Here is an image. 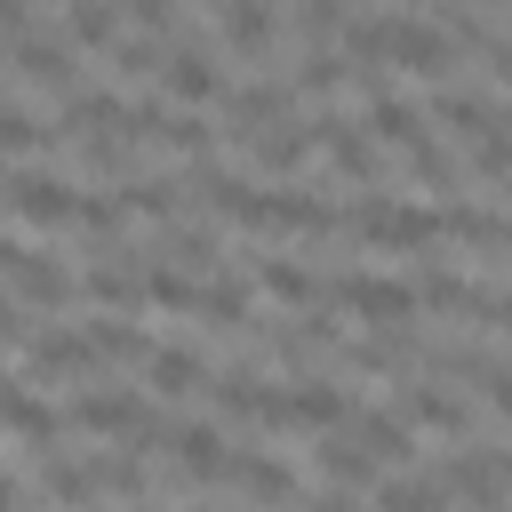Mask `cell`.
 Segmentation results:
<instances>
[{
    "instance_id": "1",
    "label": "cell",
    "mask_w": 512,
    "mask_h": 512,
    "mask_svg": "<svg viewBox=\"0 0 512 512\" xmlns=\"http://www.w3.org/2000/svg\"><path fill=\"white\" fill-rule=\"evenodd\" d=\"M344 224H352L368 248H432V240H440V208H400V200H384V192H360V200L344 208Z\"/></svg>"
},
{
    "instance_id": "2",
    "label": "cell",
    "mask_w": 512,
    "mask_h": 512,
    "mask_svg": "<svg viewBox=\"0 0 512 512\" xmlns=\"http://www.w3.org/2000/svg\"><path fill=\"white\" fill-rule=\"evenodd\" d=\"M8 216L40 224V232H64V224H80V192H72V176L16 168V176H8Z\"/></svg>"
},
{
    "instance_id": "3",
    "label": "cell",
    "mask_w": 512,
    "mask_h": 512,
    "mask_svg": "<svg viewBox=\"0 0 512 512\" xmlns=\"http://www.w3.org/2000/svg\"><path fill=\"white\" fill-rule=\"evenodd\" d=\"M328 296H336L344 312H360L368 328H408V320H416V288L376 280V272H344V280H328Z\"/></svg>"
},
{
    "instance_id": "4",
    "label": "cell",
    "mask_w": 512,
    "mask_h": 512,
    "mask_svg": "<svg viewBox=\"0 0 512 512\" xmlns=\"http://www.w3.org/2000/svg\"><path fill=\"white\" fill-rule=\"evenodd\" d=\"M440 480H448V496H464L472 512H504V496H512V464H504L496 448H464L456 464H440Z\"/></svg>"
},
{
    "instance_id": "5",
    "label": "cell",
    "mask_w": 512,
    "mask_h": 512,
    "mask_svg": "<svg viewBox=\"0 0 512 512\" xmlns=\"http://www.w3.org/2000/svg\"><path fill=\"white\" fill-rule=\"evenodd\" d=\"M288 104H296L288 80H248V88H232V104H224V136H232V144H256L264 128L288 120Z\"/></svg>"
},
{
    "instance_id": "6",
    "label": "cell",
    "mask_w": 512,
    "mask_h": 512,
    "mask_svg": "<svg viewBox=\"0 0 512 512\" xmlns=\"http://www.w3.org/2000/svg\"><path fill=\"white\" fill-rule=\"evenodd\" d=\"M216 416H232V424H288V392H272L256 368H224L216 376Z\"/></svg>"
},
{
    "instance_id": "7",
    "label": "cell",
    "mask_w": 512,
    "mask_h": 512,
    "mask_svg": "<svg viewBox=\"0 0 512 512\" xmlns=\"http://www.w3.org/2000/svg\"><path fill=\"white\" fill-rule=\"evenodd\" d=\"M392 64H400V72H424V80H448V72H456V48H448L440 24L392 16Z\"/></svg>"
},
{
    "instance_id": "8",
    "label": "cell",
    "mask_w": 512,
    "mask_h": 512,
    "mask_svg": "<svg viewBox=\"0 0 512 512\" xmlns=\"http://www.w3.org/2000/svg\"><path fill=\"white\" fill-rule=\"evenodd\" d=\"M160 88H168L176 104H192V112H200V104H208V96L224 88V72H216V56H208V48H192V40H176V48L160 56Z\"/></svg>"
},
{
    "instance_id": "9",
    "label": "cell",
    "mask_w": 512,
    "mask_h": 512,
    "mask_svg": "<svg viewBox=\"0 0 512 512\" xmlns=\"http://www.w3.org/2000/svg\"><path fill=\"white\" fill-rule=\"evenodd\" d=\"M96 256H104V264H88L80 288H88L104 312H136V304H144V264H136L128 248H96Z\"/></svg>"
},
{
    "instance_id": "10",
    "label": "cell",
    "mask_w": 512,
    "mask_h": 512,
    "mask_svg": "<svg viewBox=\"0 0 512 512\" xmlns=\"http://www.w3.org/2000/svg\"><path fill=\"white\" fill-rule=\"evenodd\" d=\"M312 136L328 144L336 176H352V184H368V176H376V136H368L360 120H344V112H320V120H312Z\"/></svg>"
},
{
    "instance_id": "11",
    "label": "cell",
    "mask_w": 512,
    "mask_h": 512,
    "mask_svg": "<svg viewBox=\"0 0 512 512\" xmlns=\"http://www.w3.org/2000/svg\"><path fill=\"white\" fill-rule=\"evenodd\" d=\"M288 424H304V432H336V424H352V392L328 384V376H296V384H288Z\"/></svg>"
},
{
    "instance_id": "12",
    "label": "cell",
    "mask_w": 512,
    "mask_h": 512,
    "mask_svg": "<svg viewBox=\"0 0 512 512\" xmlns=\"http://www.w3.org/2000/svg\"><path fill=\"white\" fill-rule=\"evenodd\" d=\"M224 480L248 496V504H296V480H288V464L280 456H256V448H240V456H224Z\"/></svg>"
},
{
    "instance_id": "13",
    "label": "cell",
    "mask_w": 512,
    "mask_h": 512,
    "mask_svg": "<svg viewBox=\"0 0 512 512\" xmlns=\"http://www.w3.org/2000/svg\"><path fill=\"white\" fill-rule=\"evenodd\" d=\"M160 448L176 456L184 480H224V432H216V424H168Z\"/></svg>"
},
{
    "instance_id": "14",
    "label": "cell",
    "mask_w": 512,
    "mask_h": 512,
    "mask_svg": "<svg viewBox=\"0 0 512 512\" xmlns=\"http://www.w3.org/2000/svg\"><path fill=\"white\" fill-rule=\"evenodd\" d=\"M272 32H280V24H272V0H224V8H216V40H224L232 56H264Z\"/></svg>"
},
{
    "instance_id": "15",
    "label": "cell",
    "mask_w": 512,
    "mask_h": 512,
    "mask_svg": "<svg viewBox=\"0 0 512 512\" xmlns=\"http://www.w3.org/2000/svg\"><path fill=\"white\" fill-rule=\"evenodd\" d=\"M8 288H16V304H64V296H80V280L56 264V256H16V272H8Z\"/></svg>"
},
{
    "instance_id": "16",
    "label": "cell",
    "mask_w": 512,
    "mask_h": 512,
    "mask_svg": "<svg viewBox=\"0 0 512 512\" xmlns=\"http://www.w3.org/2000/svg\"><path fill=\"white\" fill-rule=\"evenodd\" d=\"M96 368V344L88 336H72V328H40L32 336V376L48 384V376H88Z\"/></svg>"
},
{
    "instance_id": "17",
    "label": "cell",
    "mask_w": 512,
    "mask_h": 512,
    "mask_svg": "<svg viewBox=\"0 0 512 512\" xmlns=\"http://www.w3.org/2000/svg\"><path fill=\"white\" fill-rule=\"evenodd\" d=\"M320 136H312V120H280V128H264L256 144H248V160L264 168V176H288V168H304V152H312Z\"/></svg>"
},
{
    "instance_id": "18",
    "label": "cell",
    "mask_w": 512,
    "mask_h": 512,
    "mask_svg": "<svg viewBox=\"0 0 512 512\" xmlns=\"http://www.w3.org/2000/svg\"><path fill=\"white\" fill-rule=\"evenodd\" d=\"M8 56H16V72L32 88H64L72 96V40H16Z\"/></svg>"
},
{
    "instance_id": "19",
    "label": "cell",
    "mask_w": 512,
    "mask_h": 512,
    "mask_svg": "<svg viewBox=\"0 0 512 512\" xmlns=\"http://www.w3.org/2000/svg\"><path fill=\"white\" fill-rule=\"evenodd\" d=\"M360 128H368L376 144H400V152H408V144L424 136V112H416L408 96H392V88H376V96H368V120H360Z\"/></svg>"
},
{
    "instance_id": "20",
    "label": "cell",
    "mask_w": 512,
    "mask_h": 512,
    "mask_svg": "<svg viewBox=\"0 0 512 512\" xmlns=\"http://www.w3.org/2000/svg\"><path fill=\"white\" fill-rule=\"evenodd\" d=\"M352 440L368 448V464H376V472L416 456V448H408V440H416V424H408V416H352Z\"/></svg>"
},
{
    "instance_id": "21",
    "label": "cell",
    "mask_w": 512,
    "mask_h": 512,
    "mask_svg": "<svg viewBox=\"0 0 512 512\" xmlns=\"http://www.w3.org/2000/svg\"><path fill=\"white\" fill-rule=\"evenodd\" d=\"M64 40L80 48H120V0H64Z\"/></svg>"
},
{
    "instance_id": "22",
    "label": "cell",
    "mask_w": 512,
    "mask_h": 512,
    "mask_svg": "<svg viewBox=\"0 0 512 512\" xmlns=\"http://www.w3.org/2000/svg\"><path fill=\"white\" fill-rule=\"evenodd\" d=\"M144 384H152L160 400H192V392L208 384V360H200V352H152V360H144Z\"/></svg>"
},
{
    "instance_id": "23",
    "label": "cell",
    "mask_w": 512,
    "mask_h": 512,
    "mask_svg": "<svg viewBox=\"0 0 512 512\" xmlns=\"http://www.w3.org/2000/svg\"><path fill=\"white\" fill-rule=\"evenodd\" d=\"M400 416H408V424H432V432H472V408H464L456 392H440V384H408Z\"/></svg>"
},
{
    "instance_id": "24",
    "label": "cell",
    "mask_w": 512,
    "mask_h": 512,
    "mask_svg": "<svg viewBox=\"0 0 512 512\" xmlns=\"http://www.w3.org/2000/svg\"><path fill=\"white\" fill-rule=\"evenodd\" d=\"M448 504H456L448 480L424 472V480H376V504H368V512H448Z\"/></svg>"
},
{
    "instance_id": "25",
    "label": "cell",
    "mask_w": 512,
    "mask_h": 512,
    "mask_svg": "<svg viewBox=\"0 0 512 512\" xmlns=\"http://www.w3.org/2000/svg\"><path fill=\"white\" fill-rule=\"evenodd\" d=\"M264 224L272 232H336V208L312 200V192H272L264 200Z\"/></svg>"
},
{
    "instance_id": "26",
    "label": "cell",
    "mask_w": 512,
    "mask_h": 512,
    "mask_svg": "<svg viewBox=\"0 0 512 512\" xmlns=\"http://www.w3.org/2000/svg\"><path fill=\"white\" fill-rule=\"evenodd\" d=\"M248 272L264 280V296H280V304H296V312H312V304L328 296V288H320L304 264H288V256H264V264H248Z\"/></svg>"
},
{
    "instance_id": "27",
    "label": "cell",
    "mask_w": 512,
    "mask_h": 512,
    "mask_svg": "<svg viewBox=\"0 0 512 512\" xmlns=\"http://www.w3.org/2000/svg\"><path fill=\"white\" fill-rule=\"evenodd\" d=\"M40 496H48V504H72V512H88L104 488H96V472H88V464H64V456H48V464H40Z\"/></svg>"
},
{
    "instance_id": "28",
    "label": "cell",
    "mask_w": 512,
    "mask_h": 512,
    "mask_svg": "<svg viewBox=\"0 0 512 512\" xmlns=\"http://www.w3.org/2000/svg\"><path fill=\"white\" fill-rule=\"evenodd\" d=\"M344 80H352V64H344L336 48H304V56H296V72H288V88H296V96H336Z\"/></svg>"
},
{
    "instance_id": "29",
    "label": "cell",
    "mask_w": 512,
    "mask_h": 512,
    "mask_svg": "<svg viewBox=\"0 0 512 512\" xmlns=\"http://www.w3.org/2000/svg\"><path fill=\"white\" fill-rule=\"evenodd\" d=\"M160 264H184L192 280L216 264V232L208 224H168V240H160Z\"/></svg>"
},
{
    "instance_id": "30",
    "label": "cell",
    "mask_w": 512,
    "mask_h": 512,
    "mask_svg": "<svg viewBox=\"0 0 512 512\" xmlns=\"http://www.w3.org/2000/svg\"><path fill=\"white\" fill-rule=\"evenodd\" d=\"M88 344H96V360H152V344H144V328H136V320H120V312H104V320H88Z\"/></svg>"
},
{
    "instance_id": "31",
    "label": "cell",
    "mask_w": 512,
    "mask_h": 512,
    "mask_svg": "<svg viewBox=\"0 0 512 512\" xmlns=\"http://www.w3.org/2000/svg\"><path fill=\"white\" fill-rule=\"evenodd\" d=\"M320 472H328L336 488H360V480H376V464H368V448H360L352 432H328V440H320Z\"/></svg>"
},
{
    "instance_id": "32",
    "label": "cell",
    "mask_w": 512,
    "mask_h": 512,
    "mask_svg": "<svg viewBox=\"0 0 512 512\" xmlns=\"http://www.w3.org/2000/svg\"><path fill=\"white\" fill-rule=\"evenodd\" d=\"M440 128H456V136H480V128H496V104L488 96H472V88H440Z\"/></svg>"
},
{
    "instance_id": "33",
    "label": "cell",
    "mask_w": 512,
    "mask_h": 512,
    "mask_svg": "<svg viewBox=\"0 0 512 512\" xmlns=\"http://www.w3.org/2000/svg\"><path fill=\"white\" fill-rule=\"evenodd\" d=\"M144 296L168 304V312H200V280H192L184 264H160V256H152V272H144Z\"/></svg>"
},
{
    "instance_id": "34",
    "label": "cell",
    "mask_w": 512,
    "mask_h": 512,
    "mask_svg": "<svg viewBox=\"0 0 512 512\" xmlns=\"http://www.w3.org/2000/svg\"><path fill=\"white\" fill-rule=\"evenodd\" d=\"M200 312H208L224 336H240V328H248V280H200Z\"/></svg>"
},
{
    "instance_id": "35",
    "label": "cell",
    "mask_w": 512,
    "mask_h": 512,
    "mask_svg": "<svg viewBox=\"0 0 512 512\" xmlns=\"http://www.w3.org/2000/svg\"><path fill=\"white\" fill-rule=\"evenodd\" d=\"M56 128L40 120V112H24V104H0V160H24V152H40Z\"/></svg>"
},
{
    "instance_id": "36",
    "label": "cell",
    "mask_w": 512,
    "mask_h": 512,
    "mask_svg": "<svg viewBox=\"0 0 512 512\" xmlns=\"http://www.w3.org/2000/svg\"><path fill=\"white\" fill-rule=\"evenodd\" d=\"M88 472H96V488H112V496H144V456H136V448H104V456H88Z\"/></svg>"
},
{
    "instance_id": "37",
    "label": "cell",
    "mask_w": 512,
    "mask_h": 512,
    "mask_svg": "<svg viewBox=\"0 0 512 512\" xmlns=\"http://www.w3.org/2000/svg\"><path fill=\"white\" fill-rule=\"evenodd\" d=\"M472 168L480 176H512V112H496V128L472 136Z\"/></svg>"
},
{
    "instance_id": "38",
    "label": "cell",
    "mask_w": 512,
    "mask_h": 512,
    "mask_svg": "<svg viewBox=\"0 0 512 512\" xmlns=\"http://www.w3.org/2000/svg\"><path fill=\"white\" fill-rule=\"evenodd\" d=\"M120 216H128V208H120V192H80V232L112 240V232H120Z\"/></svg>"
},
{
    "instance_id": "39",
    "label": "cell",
    "mask_w": 512,
    "mask_h": 512,
    "mask_svg": "<svg viewBox=\"0 0 512 512\" xmlns=\"http://www.w3.org/2000/svg\"><path fill=\"white\" fill-rule=\"evenodd\" d=\"M336 24H344V0H296V32H304L312 48H328Z\"/></svg>"
},
{
    "instance_id": "40",
    "label": "cell",
    "mask_w": 512,
    "mask_h": 512,
    "mask_svg": "<svg viewBox=\"0 0 512 512\" xmlns=\"http://www.w3.org/2000/svg\"><path fill=\"white\" fill-rule=\"evenodd\" d=\"M120 16H128L144 40H168V32H176V0H120Z\"/></svg>"
},
{
    "instance_id": "41",
    "label": "cell",
    "mask_w": 512,
    "mask_h": 512,
    "mask_svg": "<svg viewBox=\"0 0 512 512\" xmlns=\"http://www.w3.org/2000/svg\"><path fill=\"white\" fill-rule=\"evenodd\" d=\"M152 64H160V40H144V32H136V40H120V48H112V72H120V80H144V72H152Z\"/></svg>"
},
{
    "instance_id": "42",
    "label": "cell",
    "mask_w": 512,
    "mask_h": 512,
    "mask_svg": "<svg viewBox=\"0 0 512 512\" xmlns=\"http://www.w3.org/2000/svg\"><path fill=\"white\" fill-rule=\"evenodd\" d=\"M408 168H416L424 184H456V168H448V152H440L432 136H416V144H408Z\"/></svg>"
},
{
    "instance_id": "43",
    "label": "cell",
    "mask_w": 512,
    "mask_h": 512,
    "mask_svg": "<svg viewBox=\"0 0 512 512\" xmlns=\"http://www.w3.org/2000/svg\"><path fill=\"white\" fill-rule=\"evenodd\" d=\"M480 392H488V408H496V416H512V360H488Z\"/></svg>"
},
{
    "instance_id": "44",
    "label": "cell",
    "mask_w": 512,
    "mask_h": 512,
    "mask_svg": "<svg viewBox=\"0 0 512 512\" xmlns=\"http://www.w3.org/2000/svg\"><path fill=\"white\" fill-rule=\"evenodd\" d=\"M8 344H24V304H16V288H0V352Z\"/></svg>"
},
{
    "instance_id": "45",
    "label": "cell",
    "mask_w": 512,
    "mask_h": 512,
    "mask_svg": "<svg viewBox=\"0 0 512 512\" xmlns=\"http://www.w3.org/2000/svg\"><path fill=\"white\" fill-rule=\"evenodd\" d=\"M480 56H488V72H496V80H504V88H512V32H496V40H488V48H480Z\"/></svg>"
},
{
    "instance_id": "46",
    "label": "cell",
    "mask_w": 512,
    "mask_h": 512,
    "mask_svg": "<svg viewBox=\"0 0 512 512\" xmlns=\"http://www.w3.org/2000/svg\"><path fill=\"white\" fill-rule=\"evenodd\" d=\"M304 512H360V504H352V488H320V496H304Z\"/></svg>"
},
{
    "instance_id": "47",
    "label": "cell",
    "mask_w": 512,
    "mask_h": 512,
    "mask_svg": "<svg viewBox=\"0 0 512 512\" xmlns=\"http://www.w3.org/2000/svg\"><path fill=\"white\" fill-rule=\"evenodd\" d=\"M0 40H8V48L24 40V0H0Z\"/></svg>"
},
{
    "instance_id": "48",
    "label": "cell",
    "mask_w": 512,
    "mask_h": 512,
    "mask_svg": "<svg viewBox=\"0 0 512 512\" xmlns=\"http://www.w3.org/2000/svg\"><path fill=\"white\" fill-rule=\"evenodd\" d=\"M16 256H24V248H16L8 232H0V272H16Z\"/></svg>"
},
{
    "instance_id": "49",
    "label": "cell",
    "mask_w": 512,
    "mask_h": 512,
    "mask_svg": "<svg viewBox=\"0 0 512 512\" xmlns=\"http://www.w3.org/2000/svg\"><path fill=\"white\" fill-rule=\"evenodd\" d=\"M200 8H224V0H200Z\"/></svg>"
},
{
    "instance_id": "50",
    "label": "cell",
    "mask_w": 512,
    "mask_h": 512,
    "mask_svg": "<svg viewBox=\"0 0 512 512\" xmlns=\"http://www.w3.org/2000/svg\"><path fill=\"white\" fill-rule=\"evenodd\" d=\"M0 192H8V168H0Z\"/></svg>"
}]
</instances>
